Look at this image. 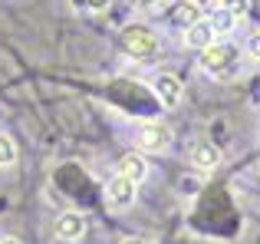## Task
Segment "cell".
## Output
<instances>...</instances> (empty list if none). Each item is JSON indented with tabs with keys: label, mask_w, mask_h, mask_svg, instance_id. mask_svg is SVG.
Segmentation results:
<instances>
[{
	"label": "cell",
	"mask_w": 260,
	"mask_h": 244,
	"mask_svg": "<svg viewBox=\"0 0 260 244\" xmlns=\"http://www.w3.org/2000/svg\"><path fill=\"white\" fill-rule=\"evenodd\" d=\"M168 145H172V129L165 122H145L139 129V148H145L152 155H161Z\"/></svg>",
	"instance_id": "cell-3"
},
{
	"label": "cell",
	"mask_w": 260,
	"mask_h": 244,
	"mask_svg": "<svg viewBox=\"0 0 260 244\" xmlns=\"http://www.w3.org/2000/svg\"><path fill=\"white\" fill-rule=\"evenodd\" d=\"M247 53H250V56H254L257 63H260V33H254V37L247 40Z\"/></svg>",
	"instance_id": "cell-15"
},
{
	"label": "cell",
	"mask_w": 260,
	"mask_h": 244,
	"mask_svg": "<svg viewBox=\"0 0 260 244\" xmlns=\"http://www.w3.org/2000/svg\"><path fill=\"white\" fill-rule=\"evenodd\" d=\"M161 0H135V7H142V10H152V7H158Z\"/></svg>",
	"instance_id": "cell-16"
},
{
	"label": "cell",
	"mask_w": 260,
	"mask_h": 244,
	"mask_svg": "<svg viewBox=\"0 0 260 244\" xmlns=\"http://www.w3.org/2000/svg\"><path fill=\"white\" fill-rule=\"evenodd\" d=\"M122 244H145V241H139V238H128V241H122Z\"/></svg>",
	"instance_id": "cell-18"
},
{
	"label": "cell",
	"mask_w": 260,
	"mask_h": 244,
	"mask_svg": "<svg viewBox=\"0 0 260 244\" xmlns=\"http://www.w3.org/2000/svg\"><path fill=\"white\" fill-rule=\"evenodd\" d=\"M86 234V218L83 215H76V211H63L56 218V238H63V241H79Z\"/></svg>",
	"instance_id": "cell-7"
},
{
	"label": "cell",
	"mask_w": 260,
	"mask_h": 244,
	"mask_svg": "<svg viewBox=\"0 0 260 244\" xmlns=\"http://www.w3.org/2000/svg\"><path fill=\"white\" fill-rule=\"evenodd\" d=\"M172 20L178 26H184V30H188L191 23H198V20H201V7H198V0H178L175 10H172Z\"/></svg>",
	"instance_id": "cell-10"
},
{
	"label": "cell",
	"mask_w": 260,
	"mask_h": 244,
	"mask_svg": "<svg viewBox=\"0 0 260 244\" xmlns=\"http://www.w3.org/2000/svg\"><path fill=\"white\" fill-rule=\"evenodd\" d=\"M119 175H122V178H128V181H135V185H139V181H142V178L148 175V162L142 159V155L128 152V155H122V159H119Z\"/></svg>",
	"instance_id": "cell-8"
},
{
	"label": "cell",
	"mask_w": 260,
	"mask_h": 244,
	"mask_svg": "<svg viewBox=\"0 0 260 244\" xmlns=\"http://www.w3.org/2000/svg\"><path fill=\"white\" fill-rule=\"evenodd\" d=\"M70 4L76 7V10H86V13H102L112 0H70Z\"/></svg>",
	"instance_id": "cell-13"
},
{
	"label": "cell",
	"mask_w": 260,
	"mask_h": 244,
	"mask_svg": "<svg viewBox=\"0 0 260 244\" xmlns=\"http://www.w3.org/2000/svg\"><path fill=\"white\" fill-rule=\"evenodd\" d=\"M13 162H17V145H13V139L0 135V168H10Z\"/></svg>",
	"instance_id": "cell-12"
},
{
	"label": "cell",
	"mask_w": 260,
	"mask_h": 244,
	"mask_svg": "<svg viewBox=\"0 0 260 244\" xmlns=\"http://www.w3.org/2000/svg\"><path fill=\"white\" fill-rule=\"evenodd\" d=\"M201 70L208 73V76L221 79V83H228V79L237 76V70H241V50H237L234 43H211L201 50Z\"/></svg>",
	"instance_id": "cell-1"
},
{
	"label": "cell",
	"mask_w": 260,
	"mask_h": 244,
	"mask_svg": "<svg viewBox=\"0 0 260 244\" xmlns=\"http://www.w3.org/2000/svg\"><path fill=\"white\" fill-rule=\"evenodd\" d=\"M224 10H228L231 17H244V13L250 10V4L247 0H224Z\"/></svg>",
	"instance_id": "cell-14"
},
{
	"label": "cell",
	"mask_w": 260,
	"mask_h": 244,
	"mask_svg": "<svg viewBox=\"0 0 260 244\" xmlns=\"http://www.w3.org/2000/svg\"><path fill=\"white\" fill-rule=\"evenodd\" d=\"M106 201L115 208V211L128 208V205L135 201V181H128V178H122V175H115V178L106 185Z\"/></svg>",
	"instance_id": "cell-5"
},
{
	"label": "cell",
	"mask_w": 260,
	"mask_h": 244,
	"mask_svg": "<svg viewBox=\"0 0 260 244\" xmlns=\"http://www.w3.org/2000/svg\"><path fill=\"white\" fill-rule=\"evenodd\" d=\"M208 26L214 30V37H217V33H231V30L237 26V17H231L228 10H221L217 17H211V20H208Z\"/></svg>",
	"instance_id": "cell-11"
},
{
	"label": "cell",
	"mask_w": 260,
	"mask_h": 244,
	"mask_svg": "<svg viewBox=\"0 0 260 244\" xmlns=\"http://www.w3.org/2000/svg\"><path fill=\"white\" fill-rule=\"evenodd\" d=\"M184 40H188V46H194V50H204V46L214 43V30L208 26V20H198V23H191L188 30H184Z\"/></svg>",
	"instance_id": "cell-9"
},
{
	"label": "cell",
	"mask_w": 260,
	"mask_h": 244,
	"mask_svg": "<svg viewBox=\"0 0 260 244\" xmlns=\"http://www.w3.org/2000/svg\"><path fill=\"white\" fill-rule=\"evenodd\" d=\"M0 244H20L17 238H0Z\"/></svg>",
	"instance_id": "cell-17"
},
{
	"label": "cell",
	"mask_w": 260,
	"mask_h": 244,
	"mask_svg": "<svg viewBox=\"0 0 260 244\" xmlns=\"http://www.w3.org/2000/svg\"><path fill=\"white\" fill-rule=\"evenodd\" d=\"M191 165L204 168V172H208V168H217L221 165V148L208 139H198L194 145H191Z\"/></svg>",
	"instance_id": "cell-6"
},
{
	"label": "cell",
	"mask_w": 260,
	"mask_h": 244,
	"mask_svg": "<svg viewBox=\"0 0 260 244\" xmlns=\"http://www.w3.org/2000/svg\"><path fill=\"white\" fill-rule=\"evenodd\" d=\"M152 89H155V96L161 99V106H165V109H175V106L181 103V96H184L181 79L172 76V73H161V76H155Z\"/></svg>",
	"instance_id": "cell-4"
},
{
	"label": "cell",
	"mask_w": 260,
	"mask_h": 244,
	"mask_svg": "<svg viewBox=\"0 0 260 244\" xmlns=\"http://www.w3.org/2000/svg\"><path fill=\"white\" fill-rule=\"evenodd\" d=\"M122 50H125L135 63H152V59H158L161 43H158V37H155V30H148V26H125V33H122Z\"/></svg>",
	"instance_id": "cell-2"
}]
</instances>
